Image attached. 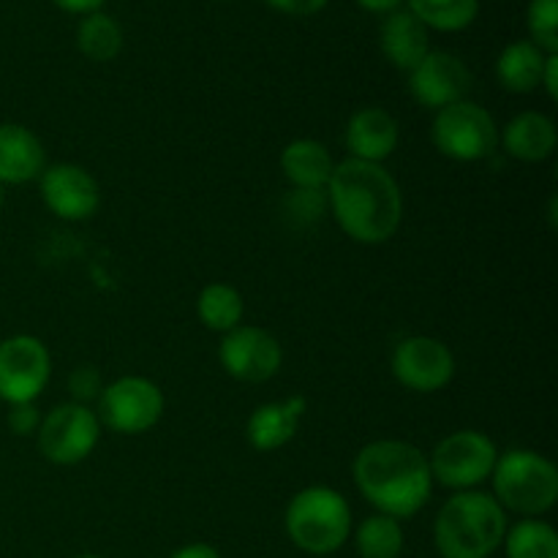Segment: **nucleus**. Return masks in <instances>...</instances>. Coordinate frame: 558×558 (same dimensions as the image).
<instances>
[{
	"instance_id": "4",
	"label": "nucleus",
	"mask_w": 558,
	"mask_h": 558,
	"mask_svg": "<svg viewBox=\"0 0 558 558\" xmlns=\"http://www.w3.org/2000/svg\"><path fill=\"white\" fill-rule=\"evenodd\" d=\"M289 543L308 556H330L352 537V507L347 496L327 485H311L289 499L283 512Z\"/></svg>"
},
{
	"instance_id": "18",
	"label": "nucleus",
	"mask_w": 558,
	"mask_h": 558,
	"mask_svg": "<svg viewBox=\"0 0 558 558\" xmlns=\"http://www.w3.org/2000/svg\"><path fill=\"white\" fill-rule=\"evenodd\" d=\"M379 49L398 71H412L430 52L428 27L409 9L387 14L379 25Z\"/></svg>"
},
{
	"instance_id": "5",
	"label": "nucleus",
	"mask_w": 558,
	"mask_h": 558,
	"mask_svg": "<svg viewBox=\"0 0 558 558\" xmlns=\"http://www.w3.org/2000/svg\"><path fill=\"white\" fill-rule=\"evenodd\" d=\"M494 499L505 512L521 518H539L558 501V469L554 461L534 450H507L496 458Z\"/></svg>"
},
{
	"instance_id": "22",
	"label": "nucleus",
	"mask_w": 558,
	"mask_h": 558,
	"mask_svg": "<svg viewBox=\"0 0 558 558\" xmlns=\"http://www.w3.org/2000/svg\"><path fill=\"white\" fill-rule=\"evenodd\" d=\"M76 49L93 63H109L123 49V27L107 11H93L80 16L76 25Z\"/></svg>"
},
{
	"instance_id": "10",
	"label": "nucleus",
	"mask_w": 558,
	"mask_h": 558,
	"mask_svg": "<svg viewBox=\"0 0 558 558\" xmlns=\"http://www.w3.org/2000/svg\"><path fill=\"white\" fill-rule=\"evenodd\" d=\"M52 376V357L36 336H9L0 341V401L36 403Z\"/></svg>"
},
{
	"instance_id": "35",
	"label": "nucleus",
	"mask_w": 558,
	"mask_h": 558,
	"mask_svg": "<svg viewBox=\"0 0 558 558\" xmlns=\"http://www.w3.org/2000/svg\"><path fill=\"white\" fill-rule=\"evenodd\" d=\"M354 3H357L360 9L371 11V14L387 16V14H392V11L401 9V5L407 3V0H354Z\"/></svg>"
},
{
	"instance_id": "23",
	"label": "nucleus",
	"mask_w": 558,
	"mask_h": 558,
	"mask_svg": "<svg viewBox=\"0 0 558 558\" xmlns=\"http://www.w3.org/2000/svg\"><path fill=\"white\" fill-rule=\"evenodd\" d=\"M243 294L229 283H207L196 298V316L210 332H229L243 325Z\"/></svg>"
},
{
	"instance_id": "14",
	"label": "nucleus",
	"mask_w": 558,
	"mask_h": 558,
	"mask_svg": "<svg viewBox=\"0 0 558 558\" xmlns=\"http://www.w3.org/2000/svg\"><path fill=\"white\" fill-rule=\"evenodd\" d=\"M472 87V71L458 54L445 49H430L412 71H409V93L425 109L450 107L463 101Z\"/></svg>"
},
{
	"instance_id": "11",
	"label": "nucleus",
	"mask_w": 558,
	"mask_h": 558,
	"mask_svg": "<svg viewBox=\"0 0 558 558\" xmlns=\"http://www.w3.org/2000/svg\"><path fill=\"white\" fill-rule=\"evenodd\" d=\"M390 368L398 385L428 396L445 390L456 379V354L439 338L412 336L392 349Z\"/></svg>"
},
{
	"instance_id": "28",
	"label": "nucleus",
	"mask_w": 558,
	"mask_h": 558,
	"mask_svg": "<svg viewBox=\"0 0 558 558\" xmlns=\"http://www.w3.org/2000/svg\"><path fill=\"white\" fill-rule=\"evenodd\" d=\"M327 207L325 191L292 189L287 196V216L298 218V223H314Z\"/></svg>"
},
{
	"instance_id": "17",
	"label": "nucleus",
	"mask_w": 558,
	"mask_h": 558,
	"mask_svg": "<svg viewBox=\"0 0 558 558\" xmlns=\"http://www.w3.org/2000/svg\"><path fill=\"white\" fill-rule=\"evenodd\" d=\"M47 167L41 140L27 125L0 123V185H25Z\"/></svg>"
},
{
	"instance_id": "30",
	"label": "nucleus",
	"mask_w": 558,
	"mask_h": 558,
	"mask_svg": "<svg viewBox=\"0 0 558 558\" xmlns=\"http://www.w3.org/2000/svg\"><path fill=\"white\" fill-rule=\"evenodd\" d=\"M5 425H9L11 434L33 436L38 425H41V414H38L36 403H14V407H9V414H5Z\"/></svg>"
},
{
	"instance_id": "9",
	"label": "nucleus",
	"mask_w": 558,
	"mask_h": 558,
	"mask_svg": "<svg viewBox=\"0 0 558 558\" xmlns=\"http://www.w3.org/2000/svg\"><path fill=\"white\" fill-rule=\"evenodd\" d=\"M38 450L54 466H76L93 456L101 439L98 414L85 403H60L44 414L36 430Z\"/></svg>"
},
{
	"instance_id": "12",
	"label": "nucleus",
	"mask_w": 558,
	"mask_h": 558,
	"mask_svg": "<svg viewBox=\"0 0 558 558\" xmlns=\"http://www.w3.org/2000/svg\"><path fill=\"white\" fill-rule=\"evenodd\" d=\"M218 360L232 379L243 385H265L281 371L283 349L272 332L256 325H240L221 336Z\"/></svg>"
},
{
	"instance_id": "7",
	"label": "nucleus",
	"mask_w": 558,
	"mask_h": 558,
	"mask_svg": "<svg viewBox=\"0 0 558 558\" xmlns=\"http://www.w3.org/2000/svg\"><path fill=\"white\" fill-rule=\"evenodd\" d=\"M499 447L483 430H456L445 436L428 456L434 485L450 490H477L490 480Z\"/></svg>"
},
{
	"instance_id": "6",
	"label": "nucleus",
	"mask_w": 558,
	"mask_h": 558,
	"mask_svg": "<svg viewBox=\"0 0 558 558\" xmlns=\"http://www.w3.org/2000/svg\"><path fill=\"white\" fill-rule=\"evenodd\" d=\"M430 142L441 156L452 158V161H483V158L494 156V150L499 147V125L488 109L463 98L434 114Z\"/></svg>"
},
{
	"instance_id": "19",
	"label": "nucleus",
	"mask_w": 558,
	"mask_h": 558,
	"mask_svg": "<svg viewBox=\"0 0 558 558\" xmlns=\"http://www.w3.org/2000/svg\"><path fill=\"white\" fill-rule=\"evenodd\" d=\"M505 153L515 161L539 163L554 156L558 131L556 123L543 112H521L499 131Z\"/></svg>"
},
{
	"instance_id": "3",
	"label": "nucleus",
	"mask_w": 558,
	"mask_h": 558,
	"mask_svg": "<svg viewBox=\"0 0 558 558\" xmlns=\"http://www.w3.org/2000/svg\"><path fill=\"white\" fill-rule=\"evenodd\" d=\"M507 512L485 490H458L434 521V545L441 558H490L507 534Z\"/></svg>"
},
{
	"instance_id": "36",
	"label": "nucleus",
	"mask_w": 558,
	"mask_h": 558,
	"mask_svg": "<svg viewBox=\"0 0 558 558\" xmlns=\"http://www.w3.org/2000/svg\"><path fill=\"white\" fill-rule=\"evenodd\" d=\"M5 205V185H0V210H3Z\"/></svg>"
},
{
	"instance_id": "1",
	"label": "nucleus",
	"mask_w": 558,
	"mask_h": 558,
	"mask_svg": "<svg viewBox=\"0 0 558 558\" xmlns=\"http://www.w3.org/2000/svg\"><path fill=\"white\" fill-rule=\"evenodd\" d=\"M327 210L347 238L363 245H381L401 229L403 194L398 180L381 163H336L325 189Z\"/></svg>"
},
{
	"instance_id": "34",
	"label": "nucleus",
	"mask_w": 558,
	"mask_h": 558,
	"mask_svg": "<svg viewBox=\"0 0 558 558\" xmlns=\"http://www.w3.org/2000/svg\"><path fill=\"white\" fill-rule=\"evenodd\" d=\"M169 558H223V556L207 543H189V545H183V548L174 550Z\"/></svg>"
},
{
	"instance_id": "2",
	"label": "nucleus",
	"mask_w": 558,
	"mask_h": 558,
	"mask_svg": "<svg viewBox=\"0 0 558 558\" xmlns=\"http://www.w3.org/2000/svg\"><path fill=\"white\" fill-rule=\"evenodd\" d=\"M352 477L363 499L396 521L414 518L434 494L428 456L401 439H376L354 456Z\"/></svg>"
},
{
	"instance_id": "24",
	"label": "nucleus",
	"mask_w": 558,
	"mask_h": 558,
	"mask_svg": "<svg viewBox=\"0 0 558 558\" xmlns=\"http://www.w3.org/2000/svg\"><path fill=\"white\" fill-rule=\"evenodd\" d=\"M352 539L360 558H401L407 545L401 521L381 512L368 515L357 529H352Z\"/></svg>"
},
{
	"instance_id": "13",
	"label": "nucleus",
	"mask_w": 558,
	"mask_h": 558,
	"mask_svg": "<svg viewBox=\"0 0 558 558\" xmlns=\"http://www.w3.org/2000/svg\"><path fill=\"white\" fill-rule=\"evenodd\" d=\"M38 194L60 221H87L101 207L96 178L80 163H52L38 174Z\"/></svg>"
},
{
	"instance_id": "25",
	"label": "nucleus",
	"mask_w": 558,
	"mask_h": 558,
	"mask_svg": "<svg viewBox=\"0 0 558 558\" xmlns=\"http://www.w3.org/2000/svg\"><path fill=\"white\" fill-rule=\"evenodd\" d=\"M407 9L428 31L461 33L477 20L480 0H407Z\"/></svg>"
},
{
	"instance_id": "26",
	"label": "nucleus",
	"mask_w": 558,
	"mask_h": 558,
	"mask_svg": "<svg viewBox=\"0 0 558 558\" xmlns=\"http://www.w3.org/2000/svg\"><path fill=\"white\" fill-rule=\"evenodd\" d=\"M507 558H558V534L539 518H523L505 534Z\"/></svg>"
},
{
	"instance_id": "15",
	"label": "nucleus",
	"mask_w": 558,
	"mask_h": 558,
	"mask_svg": "<svg viewBox=\"0 0 558 558\" xmlns=\"http://www.w3.org/2000/svg\"><path fill=\"white\" fill-rule=\"evenodd\" d=\"M401 142L398 120L381 107H363L349 118L343 131V145L349 158L368 163H385Z\"/></svg>"
},
{
	"instance_id": "32",
	"label": "nucleus",
	"mask_w": 558,
	"mask_h": 558,
	"mask_svg": "<svg viewBox=\"0 0 558 558\" xmlns=\"http://www.w3.org/2000/svg\"><path fill=\"white\" fill-rule=\"evenodd\" d=\"M539 87H545V93H548L550 101H556V98H558V52L548 54V60H545Z\"/></svg>"
},
{
	"instance_id": "37",
	"label": "nucleus",
	"mask_w": 558,
	"mask_h": 558,
	"mask_svg": "<svg viewBox=\"0 0 558 558\" xmlns=\"http://www.w3.org/2000/svg\"><path fill=\"white\" fill-rule=\"evenodd\" d=\"M76 558H104V556H96V554H85V556H76Z\"/></svg>"
},
{
	"instance_id": "20",
	"label": "nucleus",
	"mask_w": 558,
	"mask_h": 558,
	"mask_svg": "<svg viewBox=\"0 0 558 558\" xmlns=\"http://www.w3.org/2000/svg\"><path fill=\"white\" fill-rule=\"evenodd\" d=\"M336 169L330 150L316 140H292L281 150V172L292 189L325 191Z\"/></svg>"
},
{
	"instance_id": "16",
	"label": "nucleus",
	"mask_w": 558,
	"mask_h": 558,
	"mask_svg": "<svg viewBox=\"0 0 558 558\" xmlns=\"http://www.w3.org/2000/svg\"><path fill=\"white\" fill-rule=\"evenodd\" d=\"M305 398L292 396L283 401L262 403L254 409V414L245 423V439L256 452H272L287 447L300 430V423L305 417Z\"/></svg>"
},
{
	"instance_id": "29",
	"label": "nucleus",
	"mask_w": 558,
	"mask_h": 558,
	"mask_svg": "<svg viewBox=\"0 0 558 558\" xmlns=\"http://www.w3.org/2000/svg\"><path fill=\"white\" fill-rule=\"evenodd\" d=\"M104 390V381H101V374H98L96 368H90V365H82V368L71 371L69 376V392L71 398H74V403H85L93 401V398L101 396Z\"/></svg>"
},
{
	"instance_id": "33",
	"label": "nucleus",
	"mask_w": 558,
	"mask_h": 558,
	"mask_svg": "<svg viewBox=\"0 0 558 558\" xmlns=\"http://www.w3.org/2000/svg\"><path fill=\"white\" fill-rule=\"evenodd\" d=\"M58 9H63L65 14H76V16H85L93 14V11H101L107 0H52Z\"/></svg>"
},
{
	"instance_id": "27",
	"label": "nucleus",
	"mask_w": 558,
	"mask_h": 558,
	"mask_svg": "<svg viewBox=\"0 0 558 558\" xmlns=\"http://www.w3.org/2000/svg\"><path fill=\"white\" fill-rule=\"evenodd\" d=\"M529 41L543 52H558V0H529L526 9Z\"/></svg>"
},
{
	"instance_id": "31",
	"label": "nucleus",
	"mask_w": 558,
	"mask_h": 558,
	"mask_svg": "<svg viewBox=\"0 0 558 558\" xmlns=\"http://www.w3.org/2000/svg\"><path fill=\"white\" fill-rule=\"evenodd\" d=\"M270 9H276L278 14L287 16H314L322 9H327L330 0H265Z\"/></svg>"
},
{
	"instance_id": "21",
	"label": "nucleus",
	"mask_w": 558,
	"mask_h": 558,
	"mask_svg": "<svg viewBox=\"0 0 558 558\" xmlns=\"http://www.w3.org/2000/svg\"><path fill=\"white\" fill-rule=\"evenodd\" d=\"M545 60H548V52H543L529 38L510 41L496 58V80L507 93L526 96V93H534L539 87Z\"/></svg>"
},
{
	"instance_id": "8",
	"label": "nucleus",
	"mask_w": 558,
	"mask_h": 558,
	"mask_svg": "<svg viewBox=\"0 0 558 558\" xmlns=\"http://www.w3.org/2000/svg\"><path fill=\"white\" fill-rule=\"evenodd\" d=\"M167 409L161 387L145 376H120L98 396V423L120 436H140L156 428Z\"/></svg>"
}]
</instances>
